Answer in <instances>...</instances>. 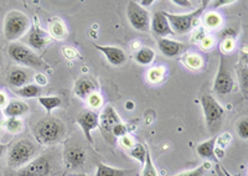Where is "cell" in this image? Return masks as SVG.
<instances>
[{
	"instance_id": "obj_20",
	"label": "cell",
	"mask_w": 248,
	"mask_h": 176,
	"mask_svg": "<svg viewBox=\"0 0 248 176\" xmlns=\"http://www.w3.org/2000/svg\"><path fill=\"white\" fill-rule=\"evenodd\" d=\"M217 147V136H214L211 139L205 140L196 147V153L202 159H216L215 150Z\"/></svg>"
},
{
	"instance_id": "obj_36",
	"label": "cell",
	"mask_w": 248,
	"mask_h": 176,
	"mask_svg": "<svg viewBox=\"0 0 248 176\" xmlns=\"http://www.w3.org/2000/svg\"><path fill=\"white\" fill-rule=\"evenodd\" d=\"M36 83L37 86H40V87H41V86H45L46 83H47V80H46V77L44 76V74H37L36 76Z\"/></svg>"
},
{
	"instance_id": "obj_22",
	"label": "cell",
	"mask_w": 248,
	"mask_h": 176,
	"mask_svg": "<svg viewBox=\"0 0 248 176\" xmlns=\"http://www.w3.org/2000/svg\"><path fill=\"white\" fill-rule=\"evenodd\" d=\"M39 103L46 111L47 116H51V112L61 107L62 100L59 96H40L37 98Z\"/></svg>"
},
{
	"instance_id": "obj_4",
	"label": "cell",
	"mask_w": 248,
	"mask_h": 176,
	"mask_svg": "<svg viewBox=\"0 0 248 176\" xmlns=\"http://www.w3.org/2000/svg\"><path fill=\"white\" fill-rule=\"evenodd\" d=\"M209 3V0H205L203 3H201L199 8L194 9L192 12L187 13V14H171V13L165 12L168 20H169L170 28L175 32V35H184L191 31L199 19L203 15Z\"/></svg>"
},
{
	"instance_id": "obj_34",
	"label": "cell",
	"mask_w": 248,
	"mask_h": 176,
	"mask_svg": "<svg viewBox=\"0 0 248 176\" xmlns=\"http://www.w3.org/2000/svg\"><path fill=\"white\" fill-rule=\"evenodd\" d=\"M234 1L233 0H216V1H214V8H220V6L222 5H229V4H233Z\"/></svg>"
},
{
	"instance_id": "obj_23",
	"label": "cell",
	"mask_w": 248,
	"mask_h": 176,
	"mask_svg": "<svg viewBox=\"0 0 248 176\" xmlns=\"http://www.w3.org/2000/svg\"><path fill=\"white\" fill-rule=\"evenodd\" d=\"M130 173V170H124V169L112 168L103 162L97 164V171L94 176H127Z\"/></svg>"
},
{
	"instance_id": "obj_37",
	"label": "cell",
	"mask_w": 248,
	"mask_h": 176,
	"mask_svg": "<svg viewBox=\"0 0 248 176\" xmlns=\"http://www.w3.org/2000/svg\"><path fill=\"white\" fill-rule=\"evenodd\" d=\"M137 3H138L141 8L145 9V8H149V6H152L155 1L154 0H140V1H137Z\"/></svg>"
},
{
	"instance_id": "obj_24",
	"label": "cell",
	"mask_w": 248,
	"mask_h": 176,
	"mask_svg": "<svg viewBox=\"0 0 248 176\" xmlns=\"http://www.w3.org/2000/svg\"><path fill=\"white\" fill-rule=\"evenodd\" d=\"M134 60L139 65H150L155 60V52L150 47H141L134 55Z\"/></svg>"
},
{
	"instance_id": "obj_14",
	"label": "cell",
	"mask_w": 248,
	"mask_h": 176,
	"mask_svg": "<svg viewBox=\"0 0 248 176\" xmlns=\"http://www.w3.org/2000/svg\"><path fill=\"white\" fill-rule=\"evenodd\" d=\"M93 46H94L98 51H101L102 54L105 55L108 63L114 66V67H119V66H122L123 63H125V61H127V54H125V51H124L123 48L109 45L103 46L98 45V44H93Z\"/></svg>"
},
{
	"instance_id": "obj_8",
	"label": "cell",
	"mask_w": 248,
	"mask_h": 176,
	"mask_svg": "<svg viewBox=\"0 0 248 176\" xmlns=\"http://www.w3.org/2000/svg\"><path fill=\"white\" fill-rule=\"evenodd\" d=\"M201 107H202L203 116L209 127H212L220 122L225 116V109L222 105L209 93H203L201 97Z\"/></svg>"
},
{
	"instance_id": "obj_11",
	"label": "cell",
	"mask_w": 248,
	"mask_h": 176,
	"mask_svg": "<svg viewBox=\"0 0 248 176\" xmlns=\"http://www.w3.org/2000/svg\"><path fill=\"white\" fill-rule=\"evenodd\" d=\"M150 30L156 36V39H164V37L169 36V35L170 36L175 35V32L170 28L167 14H165V12H161V10L154 13V16L150 20Z\"/></svg>"
},
{
	"instance_id": "obj_16",
	"label": "cell",
	"mask_w": 248,
	"mask_h": 176,
	"mask_svg": "<svg viewBox=\"0 0 248 176\" xmlns=\"http://www.w3.org/2000/svg\"><path fill=\"white\" fill-rule=\"evenodd\" d=\"M86 159H87L86 151L81 148H70L63 154L66 166L67 169H72V170L82 168L85 165Z\"/></svg>"
},
{
	"instance_id": "obj_5",
	"label": "cell",
	"mask_w": 248,
	"mask_h": 176,
	"mask_svg": "<svg viewBox=\"0 0 248 176\" xmlns=\"http://www.w3.org/2000/svg\"><path fill=\"white\" fill-rule=\"evenodd\" d=\"M9 56L19 65L26 66L29 68H35L37 71L45 70L47 67L45 61L29 46L23 45L20 43H12L8 47Z\"/></svg>"
},
{
	"instance_id": "obj_35",
	"label": "cell",
	"mask_w": 248,
	"mask_h": 176,
	"mask_svg": "<svg viewBox=\"0 0 248 176\" xmlns=\"http://www.w3.org/2000/svg\"><path fill=\"white\" fill-rule=\"evenodd\" d=\"M122 144H123L125 148L129 149H132L133 147H134V143H133V140L130 139L129 136H124V138H122Z\"/></svg>"
},
{
	"instance_id": "obj_32",
	"label": "cell",
	"mask_w": 248,
	"mask_h": 176,
	"mask_svg": "<svg viewBox=\"0 0 248 176\" xmlns=\"http://www.w3.org/2000/svg\"><path fill=\"white\" fill-rule=\"evenodd\" d=\"M206 25L210 26V28H215L220 24V19L217 16L216 14H209L206 16V20H205Z\"/></svg>"
},
{
	"instance_id": "obj_18",
	"label": "cell",
	"mask_w": 248,
	"mask_h": 176,
	"mask_svg": "<svg viewBox=\"0 0 248 176\" xmlns=\"http://www.w3.org/2000/svg\"><path fill=\"white\" fill-rule=\"evenodd\" d=\"M29 112V105L25 102L19 100H12L4 107V116L6 118H20Z\"/></svg>"
},
{
	"instance_id": "obj_41",
	"label": "cell",
	"mask_w": 248,
	"mask_h": 176,
	"mask_svg": "<svg viewBox=\"0 0 248 176\" xmlns=\"http://www.w3.org/2000/svg\"><path fill=\"white\" fill-rule=\"evenodd\" d=\"M1 128H3V120H1V116H0V132H1Z\"/></svg>"
},
{
	"instance_id": "obj_1",
	"label": "cell",
	"mask_w": 248,
	"mask_h": 176,
	"mask_svg": "<svg viewBox=\"0 0 248 176\" xmlns=\"http://www.w3.org/2000/svg\"><path fill=\"white\" fill-rule=\"evenodd\" d=\"M66 127L61 119L47 116L35 124L34 136L40 145H52L65 136Z\"/></svg>"
},
{
	"instance_id": "obj_7",
	"label": "cell",
	"mask_w": 248,
	"mask_h": 176,
	"mask_svg": "<svg viewBox=\"0 0 248 176\" xmlns=\"http://www.w3.org/2000/svg\"><path fill=\"white\" fill-rule=\"evenodd\" d=\"M234 88V80L227 67V61L223 56L220 57V65L217 70L214 82V92L218 96H227Z\"/></svg>"
},
{
	"instance_id": "obj_28",
	"label": "cell",
	"mask_w": 248,
	"mask_h": 176,
	"mask_svg": "<svg viewBox=\"0 0 248 176\" xmlns=\"http://www.w3.org/2000/svg\"><path fill=\"white\" fill-rule=\"evenodd\" d=\"M211 168V164L210 162H203L201 164L199 168L194 169V170H187V171H183V173H179L176 175H171V176H203L207 170Z\"/></svg>"
},
{
	"instance_id": "obj_17",
	"label": "cell",
	"mask_w": 248,
	"mask_h": 176,
	"mask_svg": "<svg viewBox=\"0 0 248 176\" xmlns=\"http://www.w3.org/2000/svg\"><path fill=\"white\" fill-rule=\"evenodd\" d=\"M94 91H96V83H94V81L92 78H90L87 76L81 77L75 83L74 92L81 100H88L94 93Z\"/></svg>"
},
{
	"instance_id": "obj_12",
	"label": "cell",
	"mask_w": 248,
	"mask_h": 176,
	"mask_svg": "<svg viewBox=\"0 0 248 176\" xmlns=\"http://www.w3.org/2000/svg\"><path fill=\"white\" fill-rule=\"evenodd\" d=\"M76 123L85 134V138L90 144H93L92 131L98 128V114L93 111H83L76 119Z\"/></svg>"
},
{
	"instance_id": "obj_19",
	"label": "cell",
	"mask_w": 248,
	"mask_h": 176,
	"mask_svg": "<svg viewBox=\"0 0 248 176\" xmlns=\"http://www.w3.org/2000/svg\"><path fill=\"white\" fill-rule=\"evenodd\" d=\"M30 74H29V72L26 71V70H24V68H14L8 76V83L12 86V87L15 88H20L23 87V86L28 85V83L30 82Z\"/></svg>"
},
{
	"instance_id": "obj_29",
	"label": "cell",
	"mask_w": 248,
	"mask_h": 176,
	"mask_svg": "<svg viewBox=\"0 0 248 176\" xmlns=\"http://www.w3.org/2000/svg\"><path fill=\"white\" fill-rule=\"evenodd\" d=\"M141 176H159L158 171L155 169V165L150 156V151L148 150L147 159H145V164L143 165V171H141Z\"/></svg>"
},
{
	"instance_id": "obj_6",
	"label": "cell",
	"mask_w": 248,
	"mask_h": 176,
	"mask_svg": "<svg viewBox=\"0 0 248 176\" xmlns=\"http://www.w3.org/2000/svg\"><path fill=\"white\" fill-rule=\"evenodd\" d=\"M127 17L133 29L140 32H148L150 30V17L147 9L141 8L137 1H129L127 6Z\"/></svg>"
},
{
	"instance_id": "obj_3",
	"label": "cell",
	"mask_w": 248,
	"mask_h": 176,
	"mask_svg": "<svg viewBox=\"0 0 248 176\" xmlns=\"http://www.w3.org/2000/svg\"><path fill=\"white\" fill-rule=\"evenodd\" d=\"M31 23L29 17L19 10H12L4 19L3 32L5 40L9 43H16L30 30Z\"/></svg>"
},
{
	"instance_id": "obj_15",
	"label": "cell",
	"mask_w": 248,
	"mask_h": 176,
	"mask_svg": "<svg viewBox=\"0 0 248 176\" xmlns=\"http://www.w3.org/2000/svg\"><path fill=\"white\" fill-rule=\"evenodd\" d=\"M158 47L161 54L165 57H169V59L179 56L187 50V46L185 44L179 43V41L172 40V39H168V37L158 39Z\"/></svg>"
},
{
	"instance_id": "obj_2",
	"label": "cell",
	"mask_w": 248,
	"mask_h": 176,
	"mask_svg": "<svg viewBox=\"0 0 248 176\" xmlns=\"http://www.w3.org/2000/svg\"><path fill=\"white\" fill-rule=\"evenodd\" d=\"M37 153L36 145L29 139H20L9 148L8 165L13 170H19L35 159Z\"/></svg>"
},
{
	"instance_id": "obj_27",
	"label": "cell",
	"mask_w": 248,
	"mask_h": 176,
	"mask_svg": "<svg viewBox=\"0 0 248 176\" xmlns=\"http://www.w3.org/2000/svg\"><path fill=\"white\" fill-rule=\"evenodd\" d=\"M3 127L6 129V132H9L10 134H17L23 131L24 123L23 120L19 119V118H8V119L4 122Z\"/></svg>"
},
{
	"instance_id": "obj_30",
	"label": "cell",
	"mask_w": 248,
	"mask_h": 176,
	"mask_svg": "<svg viewBox=\"0 0 248 176\" xmlns=\"http://www.w3.org/2000/svg\"><path fill=\"white\" fill-rule=\"evenodd\" d=\"M237 133L240 135L241 139H248V119L247 117H243L237 123Z\"/></svg>"
},
{
	"instance_id": "obj_21",
	"label": "cell",
	"mask_w": 248,
	"mask_h": 176,
	"mask_svg": "<svg viewBox=\"0 0 248 176\" xmlns=\"http://www.w3.org/2000/svg\"><path fill=\"white\" fill-rule=\"evenodd\" d=\"M15 94L24 98V100H30V98H39L41 94V87L36 83H28L20 88H15Z\"/></svg>"
},
{
	"instance_id": "obj_40",
	"label": "cell",
	"mask_w": 248,
	"mask_h": 176,
	"mask_svg": "<svg viewBox=\"0 0 248 176\" xmlns=\"http://www.w3.org/2000/svg\"><path fill=\"white\" fill-rule=\"evenodd\" d=\"M6 149H8V145L0 144V159H1V156H3L4 153L6 151Z\"/></svg>"
},
{
	"instance_id": "obj_31",
	"label": "cell",
	"mask_w": 248,
	"mask_h": 176,
	"mask_svg": "<svg viewBox=\"0 0 248 176\" xmlns=\"http://www.w3.org/2000/svg\"><path fill=\"white\" fill-rule=\"evenodd\" d=\"M127 133H128L127 125L123 124L122 122L114 125L112 129V135L114 136V138H124V136H127Z\"/></svg>"
},
{
	"instance_id": "obj_26",
	"label": "cell",
	"mask_w": 248,
	"mask_h": 176,
	"mask_svg": "<svg viewBox=\"0 0 248 176\" xmlns=\"http://www.w3.org/2000/svg\"><path fill=\"white\" fill-rule=\"evenodd\" d=\"M148 147L145 144H136L133 147L132 149L129 150V155L132 156L133 159H136L137 161L140 162L141 165L145 164V159H147V154H148Z\"/></svg>"
},
{
	"instance_id": "obj_39",
	"label": "cell",
	"mask_w": 248,
	"mask_h": 176,
	"mask_svg": "<svg viewBox=\"0 0 248 176\" xmlns=\"http://www.w3.org/2000/svg\"><path fill=\"white\" fill-rule=\"evenodd\" d=\"M6 105V94L0 92V107H5Z\"/></svg>"
},
{
	"instance_id": "obj_33",
	"label": "cell",
	"mask_w": 248,
	"mask_h": 176,
	"mask_svg": "<svg viewBox=\"0 0 248 176\" xmlns=\"http://www.w3.org/2000/svg\"><path fill=\"white\" fill-rule=\"evenodd\" d=\"M171 3L176 4L181 8H194L195 5V1H191V0H172Z\"/></svg>"
},
{
	"instance_id": "obj_9",
	"label": "cell",
	"mask_w": 248,
	"mask_h": 176,
	"mask_svg": "<svg viewBox=\"0 0 248 176\" xmlns=\"http://www.w3.org/2000/svg\"><path fill=\"white\" fill-rule=\"evenodd\" d=\"M121 122V117L118 116L116 109L110 107V105H107L103 109L101 116H98V128L101 129L102 134L105 136V139L108 143H110V144H113L114 140H116V138L112 135L113 127Z\"/></svg>"
},
{
	"instance_id": "obj_25",
	"label": "cell",
	"mask_w": 248,
	"mask_h": 176,
	"mask_svg": "<svg viewBox=\"0 0 248 176\" xmlns=\"http://www.w3.org/2000/svg\"><path fill=\"white\" fill-rule=\"evenodd\" d=\"M48 34L54 39H65L67 36L66 25L61 20H59V19H54L50 23V32Z\"/></svg>"
},
{
	"instance_id": "obj_38",
	"label": "cell",
	"mask_w": 248,
	"mask_h": 176,
	"mask_svg": "<svg viewBox=\"0 0 248 176\" xmlns=\"http://www.w3.org/2000/svg\"><path fill=\"white\" fill-rule=\"evenodd\" d=\"M195 59H198V57L195 56ZM194 60H192V57H190L189 60H187V65L190 66V67H194ZM200 65H201V61H200V59H198V63H196V65H195V67H200Z\"/></svg>"
},
{
	"instance_id": "obj_10",
	"label": "cell",
	"mask_w": 248,
	"mask_h": 176,
	"mask_svg": "<svg viewBox=\"0 0 248 176\" xmlns=\"http://www.w3.org/2000/svg\"><path fill=\"white\" fill-rule=\"evenodd\" d=\"M52 168L47 156H39L19 169L15 176H52Z\"/></svg>"
},
{
	"instance_id": "obj_13",
	"label": "cell",
	"mask_w": 248,
	"mask_h": 176,
	"mask_svg": "<svg viewBox=\"0 0 248 176\" xmlns=\"http://www.w3.org/2000/svg\"><path fill=\"white\" fill-rule=\"evenodd\" d=\"M52 37L47 31L43 30L39 25H32L28 35V45L31 50H43L46 46L50 45Z\"/></svg>"
}]
</instances>
